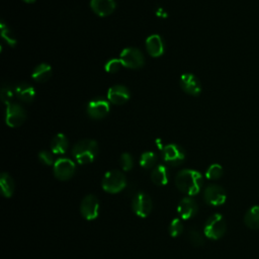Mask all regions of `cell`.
<instances>
[{
  "instance_id": "5",
  "label": "cell",
  "mask_w": 259,
  "mask_h": 259,
  "mask_svg": "<svg viewBox=\"0 0 259 259\" xmlns=\"http://www.w3.org/2000/svg\"><path fill=\"white\" fill-rule=\"evenodd\" d=\"M153 209L152 198L145 192H137L132 199V210L140 218H147Z\"/></svg>"
},
{
  "instance_id": "26",
  "label": "cell",
  "mask_w": 259,
  "mask_h": 259,
  "mask_svg": "<svg viewBox=\"0 0 259 259\" xmlns=\"http://www.w3.org/2000/svg\"><path fill=\"white\" fill-rule=\"evenodd\" d=\"M168 230H169V234H170L171 237L176 238V237L180 236L183 233V230H184V227H183V224H182L181 220L178 219V218H174L170 222Z\"/></svg>"
},
{
  "instance_id": "23",
  "label": "cell",
  "mask_w": 259,
  "mask_h": 259,
  "mask_svg": "<svg viewBox=\"0 0 259 259\" xmlns=\"http://www.w3.org/2000/svg\"><path fill=\"white\" fill-rule=\"evenodd\" d=\"M244 223L250 229H259V205H253L247 211L244 216Z\"/></svg>"
},
{
  "instance_id": "4",
  "label": "cell",
  "mask_w": 259,
  "mask_h": 259,
  "mask_svg": "<svg viewBox=\"0 0 259 259\" xmlns=\"http://www.w3.org/2000/svg\"><path fill=\"white\" fill-rule=\"evenodd\" d=\"M127 186V178L120 170L107 172L101 181V187L106 192L119 193Z\"/></svg>"
},
{
  "instance_id": "24",
  "label": "cell",
  "mask_w": 259,
  "mask_h": 259,
  "mask_svg": "<svg viewBox=\"0 0 259 259\" xmlns=\"http://www.w3.org/2000/svg\"><path fill=\"white\" fill-rule=\"evenodd\" d=\"M157 163V155L154 152H144L140 157V165L145 169L153 168Z\"/></svg>"
},
{
  "instance_id": "1",
  "label": "cell",
  "mask_w": 259,
  "mask_h": 259,
  "mask_svg": "<svg viewBox=\"0 0 259 259\" xmlns=\"http://www.w3.org/2000/svg\"><path fill=\"white\" fill-rule=\"evenodd\" d=\"M202 175L193 169H183L175 177V185L179 191L189 196L197 194L202 187Z\"/></svg>"
},
{
  "instance_id": "3",
  "label": "cell",
  "mask_w": 259,
  "mask_h": 259,
  "mask_svg": "<svg viewBox=\"0 0 259 259\" xmlns=\"http://www.w3.org/2000/svg\"><path fill=\"white\" fill-rule=\"evenodd\" d=\"M227 231V223L221 214L212 215L203 227V235L211 240L221 239Z\"/></svg>"
},
{
  "instance_id": "10",
  "label": "cell",
  "mask_w": 259,
  "mask_h": 259,
  "mask_svg": "<svg viewBox=\"0 0 259 259\" xmlns=\"http://www.w3.org/2000/svg\"><path fill=\"white\" fill-rule=\"evenodd\" d=\"M27 119V114L22 106L19 103H11L7 108L6 122L11 128H18L22 126Z\"/></svg>"
},
{
  "instance_id": "31",
  "label": "cell",
  "mask_w": 259,
  "mask_h": 259,
  "mask_svg": "<svg viewBox=\"0 0 259 259\" xmlns=\"http://www.w3.org/2000/svg\"><path fill=\"white\" fill-rule=\"evenodd\" d=\"M121 166L124 171H130L134 167V158L129 153H123L121 156Z\"/></svg>"
},
{
  "instance_id": "9",
  "label": "cell",
  "mask_w": 259,
  "mask_h": 259,
  "mask_svg": "<svg viewBox=\"0 0 259 259\" xmlns=\"http://www.w3.org/2000/svg\"><path fill=\"white\" fill-rule=\"evenodd\" d=\"M81 216L87 221L97 219L99 215V200L94 194H87L80 204Z\"/></svg>"
},
{
  "instance_id": "29",
  "label": "cell",
  "mask_w": 259,
  "mask_h": 259,
  "mask_svg": "<svg viewBox=\"0 0 259 259\" xmlns=\"http://www.w3.org/2000/svg\"><path fill=\"white\" fill-rule=\"evenodd\" d=\"M15 93H16V91H14L12 86L6 84L2 88V93H0V96H2V100L7 106H9V105L13 103V100H14V97H15Z\"/></svg>"
},
{
  "instance_id": "12",
  "label": "cell",
  "mask_w": 259,
  "mask_h": 259,
  "mask_svg": "<svg viewBox=\"0 0 259 259\" xmlns=\"http://www.w3.org/2000/svg\"><path fill=\"white\" fill-rule=\"evenodd\" d=\"M110 102L102 98L91 100L87 106V114L94 120H100L105 118L110 112Z\"/></svg>"
},
{
  "instance_id": "21",
  "label": "cell",
  "mask_w": 259,
  "mask_h": 259,
  "mask_svg": "<svg viewBox=\"0 0 259 259\" xmlns=\"http://www.w3.org/2000/svg\"><path fill=\"white\" fill-rule=\"evenodd\" d=\"M52 76V67L49 64L42 63L38 65L32 73V77L39 83L47 82Z\"/></svg>"
},
{
  "instance_id": "15",
  "label": "cell",
  "mask_w": 259,
  "mask_h": 259,
  "mask_svg": "<svg viewBox=\"0 0 259 259\" xmlns=\"http://www.w3.org/2000/svg\"><path fill=\"white\" fill-rule=\"evenodd\" d=\"M131 97L130 91L126 86L123 85H115L111 87L108 91L109 101L116 106L125 105Z\"/></svg>"
},
{
  "instance_id": "7",
  "label": "cell",
  "mask_w": 259,
  "mask_h": 259,
  "mask_svg": "<svg viewBox=\"0 0 259 259\" xmlns=\"http://www.w3.org/2000/svg\"><path fill=\"white\" fill-rule=\"evenodd\" d=\"M124 67L130 69H139L143 67L145 63L144 55L142 52L136 48H127L125 49L120 57Z\"/></svg>"
},
{
  "instance_id": "22",
  "label": "cell",
  "mask_w": 259,
  "mask_h": 259,
  "mask_svg": "<svg viewBox=\"0 0 259 259\" xmlns=\"http://www.w3.org/2000/svg\"><path fill=\"white\" fill-rule=\"evenodd\" d=\"M68 139L64 134H57L51 142V151L53 154H64L68 149Z\"/></svg>"
},
{
  "instance_id": "27",
  "label": "cell",
  "mask_w": 259,
  "mask_h": 259,
  "mask_svg": "<svg viewBox=\"0 0 259 259\" xmlns=\"http://www.w3.org/2000/svg\"><path fill=\"white\" fill-rule=\"evenodd\" d=\"M0 28H2V37L4 38V40L10 46L15 47L18 44V41H17L14 33L11 31V29L4 22L2 23V26H0Z\"/></svg>"
},
{
  "instance_id": "18",
  "label": "cell",
  "mask_w": 259,
  "mask_h": 259,
  "mask_svg": "<svg viewBox=\"0 0 259 259\" xmlns=\"http://www.w3.org/2000/svg\"><path fill=\"white\" fill-rule=\"evenodd\" d=\"M16 94L19 99L24 102H32L36 97L35 88L29 83H21L16 87Z\"/></svg>"
},
{
  "instance_id": "28",
  "label": "cell",
  "mask_w": 259,
  "mask_h": 259,
  "mask_svg": "<svg viewBox=\"0 0 259 259\" xmlns=\"http://www.w3.org/2000/svg\"><path fill=\"white\" fill-rule=\"evenodd\" d=\"M188 237H189L190 243L196 247H200L204 244L203 235L196 229H190V231L188 233Z\"/></svg>"
},
{
  "instance_id": "2",
  "label": "cell",
  "mask_w": 259,
  "mask_h": 259,
  "mask_svg": "<svg viewBox=\"0 0 259 259\" xmlns=\"http://www.w3.org/2000/svg\"><path fill=\"white\" fill-rule=\"evenodd\" d=\"M98 153V145L94 140H82L76 143L72 149V155L76 162L85 165L94 161Z\"/></svg>"
},
{
  "instance_id": "30",
  "label": "cell",
  "mask_w": 259,
  "mask_h": 259,
  "mask_svg": "<svg viewBox=\"0 0 259 259\" xmlns=\"http://www.w3.org/2000/svg\"><path fill=\"white\" fill-rule=\"evenodd\" d=\"M122 67H124V65L121 59H112L108 61L105 65V69L109 73H117L118 71H120V69H122Z\"/></svg>"
},
{
  "instance_id": "17",
  "label": "cell",
  "mask_w": 259,
  "mask_h": 259,
  "mask_svg": "<svg viewBox=\"0 0 259 259\" xmlns=\"http://www.w3.org/2000/svg\"><path fill=\"white\" fill-rule=\"evenodd\" d=\"M146 50L154 58H158L164 53V43L159 35H152L146 40Z\"/></svg>"
},
{
  "instance_id": "32",
  "label": "cell",
  "mask_w": 259,
  "mask_h": 259,
  "mask_svg": "<svg viewBox=\"0 0 259 259\" xmlns=\"http://www.w3.org/2000/svg\"><path fill=\"white\" fill-rule=\"evenodd\" d=\"M39 160L44 164V165H47V166H50V165H54L55 164V160H54V156L51 152L49 151H41L39 153Z\"/></svg>"
},
{
  "instance_id": "33",
  "label": "cell",
  "mask_w": 259,
  "mask_h": 259,
  "mask_svg": "<svg viewBox=\"0 0 259 259\" xmlns=\"http://www.w3.org/2000/svg\"><path fill=\"white\" fill-rule=\"evenodd\" d=\"M157 16L158 17H162V18H166L167 17V14H165V12L162 10V9H159L157 11Z\"/></svg>"
},
{
  "instance_id": "8",
  "label": "cell",
  "mask_w": 259,
  "mask_h": 259,
  "mask_svg": "<svg viewBox=\"0 0 259 259\" xmlns=\"http://www.w3.org/2000/svg\"><path fill=\"white\" fill-rule=\"evenodd\" d=\"M162 156L163 160L170 166H179L186 158L184 150L176 144L166 145L162 150Z\"/></svg>"
},
{
  "instance_id": "14",
  "label": "cell",
  "mask_w": 259,
  "mask_h": 259,
  "mask_svg": "<svg viewBox=\"0 0 259 259\" xmlns=\"http://www.w3.org/2000/svg\"><path fill=\"white\" fill-rule=\"evenodd\" d=\"M181 88L188 94L197 96L201 92V85L199 80L191 73H185L180 77Z\"/></svg>"
},
{
  "instance_id": "16",
  "label": "cell",
  "mask_w": 259,
  "mask_h": 259,
  "mask_svg": "<svg viewBox=\"0 0 259 259\" xmlns=\"http://www.w3.org/2000/svg\"><path fill=\"white\" fill-rule=\"evenodd\" d=\"M90 8L95 15L105 18L115 12L116 2L115 0H91Z\"/></svg>"
},
{
  "instance_id": "19",
  "label": "cell",
  "mask_w": 259,
  "mask_h": 259,
  "mask_svg": "<svg viewBox=\"0 0 259 259\" xmlns=\"http://www.w3.org/2000/svg\"><path fill=\"white\" fill-rule=\"evenodd\" d=\"M151 180L157 186H163L169 181V171L164 165L156 166L151 173Z\"/></svg>"
},
{
  "instance_id": "13",
  "label": "cell",
  "mask_w": 259,
  "mask_h": 259,
  "mask_svg": "<svg viewBox=\"0 0 259 259\" xmlns=\"http://www.w3.org/2000/svg\"><path fill=\"white\" fill-rule=\"evenodd\" d=\"M177 212L181 219L190 220L196 216L198 212V204L191 196H185L178 203Z\"/></svg>"
},
{
  "instance_id": "20",
  "label": "cell",
  "mask_w": 259,
  "mask_h": 259,
  "mask_svg": "<svg viewBox=\"0 0 259 259\" xmlns=\"http://www.w3.org/2000/svg\"><path fill=\"white\" fill-rule=\"evenodd\" d=\"M0 187H2V193L5 197L10 198L14 195L16 190V183L9 173L4 172L0 175Z\"/></svg>"
},
{
  "instance_id": "11",
  "label": "cell",
  "mask_w": 259,
  "mask_h": 259,
  "mask_svg": "<svg viewBox=\"0 0 259 259\" xmlns=\"http://www.w3.org/2000/svg\"><path fill=\"white\" fill-rule=\"evenodd\" d=\"M203 199L210 205L220 206L226 202L227 193L222 186L211 184L203 191Z\"/></svg>"
},
{
  "instance_id": "6",
  "label": "cell",
  "mask_w": 259,
  "mask_h": 259,
  "mask_svg": "<svg viewBox=\"0 0 259 259\" xmlns=\"http://www.w3.org/2000/svg\"><path fill=\"white\" fill-rule=\"evenodd\" d=\"M75 171L76 165L69 158H60L54 164V175L61 181L71 179L75 174Z\"/></svg>"
},
{
  "instance_id": "34",
  "label": "cell",
  "mask_w": 259,
  "mask_h": 259,
  "mask_svg": "<svg viewBox=\"0 0 259 259\" xmlns=\"http://www.w3.org/2000/svg\"><path fill=\"white\" fill-rule=\"evenodd\" d=\"M24 3H26V4H29V5H31V4H34V3H36V0H23Z\"/></svg>"
},
{
  "instance_id": "25",
  "label": "cell",
  "mask_w": 259,
  "mask_h": 259,
  "mask_svg": "<svg viewBox=\"0 0 259 259\" xmlns=\"http://www.w3.org/2000/svg\"><path fill=\"white\" fill-rule=\"evenodd\" d=\"M224 173V169L220 164H212L211 166H209V168L205 171V177L208 179L211 180H217L220 179L223 176Z\"/></svg>"
}]
</instances>
